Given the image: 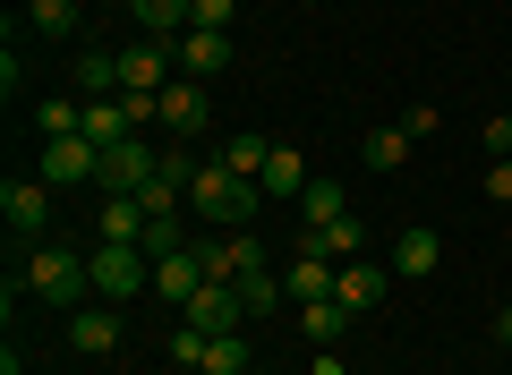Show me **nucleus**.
Listing matches in <instances>:
<instances>
[{
    "mask_svg": "<svg viewBox=\"0 0 512 375\" xmlns=\"http://www.w3.org/2000/svg\"><path fill=\"white\" fill-rule=\"evenodd\" d=\"M18 282H26V299H43V307H60V316H77V307H86V290H94V265H86V248L35 239Z\"/></svg>",
    "mask_w": 512,
    "mask_h": 375,
    "instance_id": "f257e3e1",
    "label": "nucleus"
},
{
    "mask_svg": "<svg viewBox=\"0 0 512 375\" xmlns=\"http://www.w3.org/2000/svg\"><path fill=\"white\" fill-rule=\"evenodd\" d=\"M256 205H265V188L239 179L231 162H205V171L188 179V222H205V231H248Z\"/></svg>",
    "mask_w": 512,
    "mask_h": 375,
    "instance_id": "f03ea898",
    "label": "nucleus"
},
{
    "mask_svg": "<svg viewBox=\"0 0 512 375\" xmlns=\"http://www.w3.org/2000/svg\"><path fill=\"white\" fill-rule=\"evenodd\" d=\"M86 265H94V299H137V290L154 282V265H146V248H120V239H94L86 248Z\"/></svg>",
    "mask_w": 512,
    "mask_h": 375,
    "instance_id": "7ed1b4c3",
    "label": "nucleus"
},
{
    "mask_svg": "<svg viewBox=\"0 0 512 375\" xmlns=\"http://www.w3.org/2000/svg\"><path fill=\"white\" fill-rule=\"evenodd\" d=\"M35 179H43V188H103V145H94V137H52Z\"/></svg>",
    "mask_w": 512,
    "mask_h": 375,
    "instance_id": "20e7f679",
    "label": "nucleus"
},
{
    "mask_svg": "<svg viewBox=\"0 0 512 375\" xmlns=\"http://www.w3.org/2000/svg\"><path fill=\"white\" fill-rule=\"evenodd\" d=\"M154 171H163V154H154L146 137L103 145V188H111V197H146V188H154Z\"/></svg>",
    "mask_w": 512,
    "mask_h": 375,
    "instance_id": "39448f33",
    "label": "nucleus"
},
{
    "mask_svg": "<svg viewBox=\"0 0 512 375\" xmlns=\"http://www.w3.org/2000/svg\"><path fill=\"white\" fill-rule=\"evenodd\" d=\"M171 60H180V77H197V86H214V77L231 69V35H222V26H188V35L171 43Z\"/></svg>",
    "mask_w": 512,
    "mask_h": 375,
    "instance_id": "423d86ee",
    "label": "nucleus"
},
{
    "mask_svg": "<svg viewBox=\"0 0 512 375\" xmlns=\"http://www.w3.org/2000/svg\"><path fill=\"white\" fill-rule=\"evenodd\" d=\"M0 222L18 239H43L52 231V188H43V179H9V188H0Z\"/></svg>",
    "mask_w": 512,
    "mask_h": 375,
    "instance_id": "0eeeda50",
    "label": "nucleus"
},
{
    "mask_svg": "<svg viewBox=\"0 0 512 375\" xmlns=\"http://www.w3.org/2000/svg\"><path fill=\"white\" fill-rule=\"evenodd\" d=\"M163 128L171 137H205V128H214V94H205L197 77H171L163 86Z\"/></svg>",
    "mask_w": 512,
    "mask_h": 375,
    "instance_id": "6e6552de",
    "label": "nucleus"
},
{
    "mask_svg": "<svg viewBox=\"0 0 512 375\" xmlns=\"http://www.w3.org/2000/svg\"><path fill=\"white\" fill-rule=\"evenodd\" d=\"M384 290H393V265H376V256H350L342 282H333V299H342L350 316H367V307H384Z\"/></svg>",
    "mask_w": 512,
    "mask_h": 375,
    "instance_id": "1a4fd4ad",
    "label": "nucleus"
},
{
    "mask_svg": "<svg viewBox=\"0 0 512 375\" xmlns=\"http://www.w3.org/2000/svg\"><path fill=\"white\" fill-rule=\"evenodd\" d=\"M180 316L197 324V333H239V324H248V307H239V290H231V282H205L197 299L180 307Z\"/></svg>",
    "mask_w": 512,
    "mask_h": 375,
    "instance_id": "9d476101",
    "label": "nucleus"
},
{
    "mask_svg": "<svg viewBox=\"0 0 512 375\" xmlns=\"http://www.w3.org/2000/svg\"><path fill=\"white\" fill-rule=\"evenodd\" d=\"M69 341H77L86 358H111V350H120V307H111V299L77 307V316H69Z\"/></svg>",
    "mask_w": 512,
    "mask_h": 375,
    "instance_id": "9b49d317",
    "label": "nucleus"
},
{
    "mask_svg": "<svg viewBox=\"0 0 512 375\" xmlns=\"http://www.w3.org/2000/svg\"><path fill=\"white\" fill-rule=\"evenodd\" d=\"M333 282H342V265L299 248V256H291V273H282V299H299V307H308V299H333Z\"/></svg>",
    "mask_w": 512,
    "mask_h": 375,
    "instance_id": "f8f14e48",
    "label": "nucleus"
},
{
    "mask_svg": "<svg viewBox=\"0 0 512 375\" xmlns=\"http://www.w3.org/2000/svg\"><path fill=\"white\" fill-rule=\"evenodd\" d=\"M154 290H163L171 307H188L205 290V248H180V256H163V265H154Z\"/></svg>",
    "mask_w": 512,
    "mask_h": 375,
    "instance_id": "ddd939ff",
    "label": "nucleus"
},
{
    "mask_svg": "<svg viewBox=\"0 0 512 375\" xmlns=\"http://www.w3.org/2000/svg\"><path fill=\"white\" fill-rule=\"evenodd\" d=\"M146 197H103V222H94V239H120V248H146Z\"/></svg>",
    "mask_w": 512,
    "mask_h": 375,
    "instance_id": "4468645a",
    "label": "nucleus"
},
{
    "mask_svg": "<svg viewBox=\"0 0 512 375\" xmlns=\"http://www.w3.org/2000/svg\"><path fill=\"white\" fill-rule=\"evenodd\" d=\"M137 9V26H146L154 43H180L188 26H197V0H128Z\"/></svg>",
    "mask_w": 512,
    "mask_h": 375,
    "instance_id": "2eb2a0df",
    "label": "nucleus"
},
{
    "mask_svg": "<svg viewBox=\"0 0 512 375\" xmlns=\"http://www.w3.org/2000/svg\"><path fill=\"white\" fill-rule=\"evenodd\" d=\"M436 231H402V239H393V256H384V265H393V273H402V282H427V273H436Z\"/></svg>",
    "mask_w": 512,
    "mask_h": 375,
    "instance_id": "dca6fc26",
    "label": "nucleus"
},
{
    "mask_svg": "<svg viewBox=\"0 0 512 375\" xmlns=\"http://www.w3.org/2000/svg\"><path fill=\"white\" fill-rule=\"evenodd\" d=\"M350 324H359V316H350V307H342V299H308V307H299V333H308V341H316V350H333V341H342V333H350Z\"/></svg>",
    "mask_w": 512,
    "mask_h": 375,
    "instance_id": "f3484780",
    "label": "nucleus"
},
{
    "mask_svg": "<svg viewBox=\"0 0 512 375\" xmlns=\"http://www.w3.org/2000/svg\"><path fill=\"white\" fill-rule=\"evenodd\" d=\"M308 162H299L291 154V145H274V162H265V179H256V188H265V197H282V205H291V197H308Z\"/></svg>",
    "mask_w": 512,
    "mask_h": 375,
    "instance_id": "a211bd4d",
    "label": "nucleus"
},
{
    "mask_svg": "<svg viewBox=\"0 0 512 375\" xmlns=\"http://www.w3.org/2000/svg\"><path fill=\"white\" fill-rule=\"evenodd\" d=\"M342 214H350V188H342V179H308V197H299V231L342 222Z\"/></svg>",
    "mask_w": 512,
    "mask_h": 375,
    "instance_id": "6ab92c4d",
    "label": "nucleus"
},
{
    "mask_svg": "<svg viewBox=\"0 0 512 375\" xmlns=\"http://www.w3.org/2000/svg\"><path fill=\"white\" fill-rule=\"evenodd\" d=\"M222 162H231L239 179H265V162H274V137H256V128H231V137H222Z\"/></svg>",
    "mask_w": 512,
    "mask_h": 375,
    "instance_id": "aec40b11",
    "label": "nucleus"
},
{
    "mask_svg": "<svg viewBox=\"0 0 512 375\" xmlns=\"http://www.w3.org/2000/svg\"><path fill=\"white\" fill-rule=\"evenodd\" d=\"M77 86H86V103H111V94H120V52H77Z\"/></svg>",
    "mask_w": 512,
    "mask_h": 375,
    "instance_id": "412c9836",
    "label": "nucleus"
},
{
    "mask_svg": "<svg viewBox=\"0 0 512 375\" xmlns=\"http://www.w3.org/2000/svg\"><path fill=\"white\" fill-rule=\"evenodd\" d=\"M35 137H86V103H69V94H52V103H35Z\"/></svg>",
    "mask_w": 512,
    "mask_h": 375,
    "instance_id": "4be33fe9",
    "label": "nucleus"
},
{
    "mask_svg": "<svg viewBox=\"0 0 512 375\" xmlns=\"http://www.w3.org/2000/svg\"><path fill=\"white\" fill-rule=\"evenodd\" d=\"M359 154H367V171H402V162H410V137L384 120V128H367V137H359Z\"/></svg>",
    "mask_w": 512,
    "mask_h": 375,
    "instance_id": "5701e85b",
    "label": "nucleus"
},
{
    "mask_svg": "<svg viewBox=\"0 0 512 375\" xmlns=\"http://www.w3.org/2000/svg\"><path fill=\"white\" fill-rule=\"evenodd\" d=\"M26 26H35L43 43H69L77 35V0H26Z\"/></svg>",
    "mask_w": 512,
    "mask_h": 375,
    "instance_id": "b1692460",
    "label": "nucleus"
},
{
    "mask_svg": "<svg viewBox=\"0 0 512 375\" xmlns=\"http://www.w3.org/2000/svg\"><path fill=\"white\" fill-rule=\"evenodd\" d=\"M239 307H248V316H274V307H282V273L274 265H256V273H239Z\"/></svg>",
    "mask_w": 512,
    "mask_h": 375,
    "instance_id": "393cba45",
    "label": "nucleus"
},
{
    "mask_svg": "<svg viewBox=\"0 0 512 375\" xmlns=\"http://www.w3.org/2000/svg\"><path fill=\"white\" fill-rule=\"evenodd\" d=\"M316 239H325V256H333V265L367 256V222H359V214H342V222H316Z\"/></svg>",
    "mask_w": 512,
    "mask_h": 375,
    "instance_id": "a878e982",
    "label": "nucleus"
},
{
    "mask_svg": "<svg viewBox=\"0 0 512 375\" xmlns=\"http://www.w3.org/2000/svg\"><path fill=\"white\" fill-rule=\"evenodd\" d=\"M86 137H94V145H120V137H137V128H128V111H120V94H111V103H86Z\"/></svg>",
    "mask_w": 512,
    "mask_h": 375,
    "instance_id": "bb28decb",
    "label": "nucleus"
},
{
    "mask_svg": "<svg viewBox=\"0 0 512 375\" xmlns=\"http://www.w3.org/2000/svg\"><path fill=\"white\" fill-rule=\"evenodd\" d=\"M180 248H188V214H154L146 222V256L163 265V256H180Z\"/></svg>",
    "mask_w": 512,
    "mask_h": 375,
    "instance_id": "cd10ccee",
    "label": "nucleus"
},
{
    "mask_svg": "<svg viewBox=\"0 0 512 375\" xmlns=\"http://www.w3.org/2000/svg\"><path fill=\"white\" fill-rule=\"evenodd\" d=\"M205 341H214V333L180 324V333H171V367H180V375H197V367H205Z\"/></svg>",
    "mask_w": 512,
    "mask_h": 375,
    "instance_id": "c85d7f7f",
    "label": "nucleus"
},
{
    "mask_svg": "<svg viewBox=\"0 0 512 375\" xmlns=\"http://www.w3.org/2000/svg\"><path fill=\"white\" fill-rule=\"evenodd\" d=\"M393 128H402L410 145H427V137H436V103H410V111H402V120H393Z\"/></svg>",
    "mask_w": 512,
    "mask_h": 375,
    "instance_id": "c756f323",
    "label": "nucleus"
},
{
    "mask_svg": "<svg viewBox=\"0 0 512 375\" xmlns=\"http://www.w3.org/2000/svg\"><path fill=\"white\" fill-rule=\"evenodd\" d=\"M512 154V111H495V120H487V162H504Z\"/></svg>",
    "mask_w": 512,
    "mask_h": 375,
    "instance_id": "7c9ffc66",
    "label": "nucleus"
},
{
    "mask_svg": "<svg viewBox=\"0 0 512 375\" xmlns=\"http://www.w3.org/2000/svg\"><path fill=\"white\" fill-rule=\"evenodd\" d=\"M231 18H239V0H197V26H222L231 35Z\"/></svg>",
    "mask_w": 512,
    "mask_h": 375,
    "instance_id": "2f4dec72",
    "label": "nucleus"
},
{
    "mask_svg": "<svg viewBox=\"0 0 512 375\" xmlns=\"http://www.w3.org/2000/svg\"><path fill=\"white\" fill-rule=\"evenodd\" d=\"M487 197H495V205H512V154H504V162H487Z\"/></svg>",
    "mask_w": 512,
    "mask_h": 375,
    "instance_id": "473e14b6",
    "label": "nucleus"
},
{
    "mask_svg": "<svg viewBox=\"0 0 512 375\" xmlns=\"http://www.w3.org/2000/svg\"><path fill=\"white\" fill-rule=\"evenodd\" d=\"M0 375H26V358H18V341H9V350H0Z\"/></svg>",
    "mask_w": 512,
    "mask_h": 375,
    "instance_id": "72a5a7b5",
    "label": "nucleus"
},
{
    "mask_svg": "<svg viewBox=\"0 0 512 375\" xmlns=\"http://www.w3.org/2000/svg\"><path fill=\"white\" fill-rule=\"evenodd\" d=\"M495 341H504V350H512V307H495Z\"/></svg>",
    "mask_w": 512,
    "mask_h": 375,
    "instance_id": "f704fd0d",
    "label": "nucleus"
},
{
    "mask_svg": "<svg viewBox=\"0 0 512 375\" xmlns=\"http://www.w3.org/2000/svg\"><path fill=\"white\" fill-rule=\"evenodd\" d=\"M316 375H342V358H333V350H325V358H316Z\"/></svg>",
    "mask_w": 512,
    "mask_h": 375,
    "instance_id": "c9c22d12",
    "label": "nucleus"
},
{
    "mask_svg": "<svg viewBox=\"0 0 512 375\" xmlns=\"http://www.w3.org/2000/svg\"><path fill=\"white\" fill-rule=\"evenodd\" d=\"M308 9H325V0H308Z\"/></svg>",
    "mask_w": 512,
    "mask_h": 375,
    "instance_id": "e433bc0d",
    "label": "nucleus"
},
{
    "mask_svg": "<svg viewBox=\"0 0 512 375\" xmlns=\"http://www.w3.org/2000/svg\"><path fill=\"white\" fill-rule=\"evenodd\" d=\"M197 375H214V367H197Z\"/></svg>",
    "mask_w": 512,
    "mask_h": 375,
    "instance_id": "4c0bfd02",
    "label": "nucleus"
},
{
    "mask_svg": "<svg viewBox=\"0 0 512 375\" xmlns=\"http://www.w3.org/2000/svg\"><path fill=\"white\" fill-rule=\"evenodd\" d=\"M504 111H512V94H504Z\"/></svg>",
    "mask_w": 512,
    "mask_h": 375,
    "instance_id": "58836bf2",
    "label": "nucleus"
},
{
    "mask_svg": "<svg viewBox=\"0 0 512 375\" xmlns=\"http://www.w3.org/2000/svg\"><path fill=\"white\" fill-rule=\"evenodd\" d=\"M256 375H265V367H256Z\"/></svg>",
    "mask_w": 512,
    "mask_h": 375,
    "instance_id": "ea45409f",
    "label": "nucleus"
}]
</instances>
